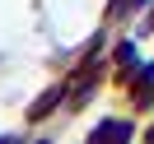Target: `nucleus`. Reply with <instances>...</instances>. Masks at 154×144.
Listing matches in <instances>:
<instances>
[{
	"mask_svg": "<svg viewBox=\"0 0 154 144\" xmlns=\"http://www.w3.org/2000/svg\"><path fill=\"white\" fill-rule=\"evenodd\" d=\"M94 135H131V125H117V121H112V125H98Z\"/></svg>",
	"mask_w": 154,
	"mask_h": 144,
	"instance_id": "f257e3e1",
	"label": "nucleus"
}]
</instances>
